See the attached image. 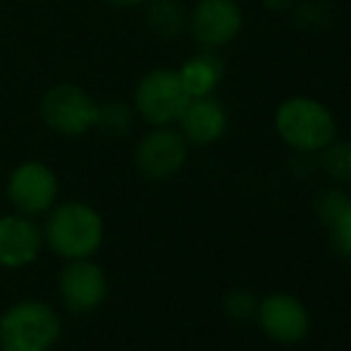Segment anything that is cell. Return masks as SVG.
Returning a JSON list of instances; mask_svg holds the SVG:
<instances>
[{
    "instance_id": "cell-14",
    "label": "cell",
    "mask_w": 351,
    "mask_h": 351,
    "mask_svg": "<svg viewBox=\"0 0 351 351\" xmlns=\"http://www.w3.org/2000/svg\"><path fill=\"white\" fill-rule=\"evenodd\" d=\"M148 22L160 38H172L184 27V14L175 0H158L148 12Z\"/></svg>"
},
{
    "instance_id": "cell-18",
    "label": "cell",
    "mask_w": 351,
    "mask_h": 351,
    "mask_svg": "<svg viewBox=\"0 0 351 351\" xmlns=\"http://www.w3.org/2000/svg\"><path fill=\"white\" fill-rule=\"evenodd\" d=\"M332 230H335V244L339 246V251L351 256V208L344 213L342 220H339Z\"/></svg>"
},
{
    "instance_id": "cell-7",
    "label": "cell",
    "mask_w": 351,
    "mask_h": 351,
    "mask_svg": "<svg viewBox=\"0 0 351 351\" xmlns=\"http://www.w3.org/2000/svg\"><path fill=\"white\" fill-rule=\"evenodd\" d=\"M189 27L201 46H225L241 29V12L232 0H201L191 12Z\"/></svg>"
},
{
    "instance_id": "cell-8",
    "label": "cell",
    "mask_w": 351,
    "mask_h": 351,
    "mask_svg": "<svg viewBox=\"0 0 351 351\" xmlns=\"http://www.w3.org/2000/svg\"><path fill=\"white\" fill-rule=\"evenodd\" d=\"M186 160V143L172 130H158L143 136L136 151V165L151 180H165L175 175Z\"/></svg>"
},
{
    "instance_id": "cell-1",
    "label": "cell",
    "mask_w": 351,
    "mask_h": 351,
    "mask_svg": "<svg viewBox=\"0 0 351 351\" xmlns=\"http://www.w3.org/2000/svg\"><path fill=\"white\" fill-rule=\"evenodd\" d=\"M60 335V320L38 301H24L0 318L3 351H48Z\"/></svg>"
},
{
    "instance_id": "cell-12",
    "label": "cell",
    "mask_w": 351,
    "mask_h": 351,
    "mask_svg": "<svg viewBox=\"0 0 351 351\" xmlns=\"http://www.w3.org/2000/svg\"><path fill=\"white\" fill-rule=\"evenodd\" d=\"M180 122L186 139H191L194 143H213L215 139H220L227 127L225 110L220 108V103L208 96L191 98L189 106L182 112Z\"/></svg>"
},
{
    "instance_id": "cell-13",
    "label": "cell",
    "mask_w": 351,
    "mask_h": 351,
    "mask_svg": "<svg viewBox=\"0 0 351 351\" xmlns=\"http://www.w3.org/2000/svg\"><path fill=\"white\" fill-rule=\"evenodd\" d=\"M180 79L184 84L186 93L191 98H204L208 96L213 88L217 86L222 74V60L215 53H201V56L191 58L180 72Z\"/></svg>"
},
{
    "instance_id": "cell-15",
    "label": "cell",
    "mask_w": 351,
    "mask_h": 351,
    "mask_svg": "<svg viewBox=\"0 0 351 351\" xmlns=\"http://www.w3.org/2000/svg\"><path fill=\"white\" fill-rule=\"evenodd\" d=\"M323 167L332 180L337 182H351V143H332L323 153Z\"/></svg>"
},
{
    "instance_id": "cell-2",
    "label": "cell",
    "mask_w": 351,
    "mask_h": 351,
    "mask_svg": "<svg viewBox=\"0 0 351 351\" xmlns=\"http://www.w3.org/2000/svg\"><path fill=\"white\" fill-rule=\"evenodd\" d=\"M48 241L65 258H86L101 246L103 220L84 204L60 206L48 220Z\"/></svg>"
},
{
    "instance_id": "cell-6",
    "label": "cell",
    "mask_w": 351,
    "mask_h": 351,
    "mask_svg": "<svg viewBox=\"0 0 351 351\" xmlns=\"http://www.w3.org/2000/svg\"><path fill=\"white\" fill-rule=\"evenodd\" d=\"M8 194L14 208L24 215L46 213L58 196L56 175L41 162H24L10 177Z\"/></svg>"
},
{
    "instance_id": "cell-17",
    "label": "cell",
    "mask_w": 351,
    "mask_h": 351,
    "mask_svg": "<svg viewBox=\"0 0 351 351\" xmlns=\"http://www.w3.org/2000/svg\"><path fill=\"white\" fill-rule=\"evenodd\" d=\"M349 208H351V199L347 194H342V191H335V189L320 194L318 201H315V210H318V215L323 217L330 227L337 225V222L342 220V215Z\"/></svg>"
},
{
    "instance_id": "cell-10",
    "label": "cell",
    "mask_w": 351,
    "mask_h": 351,
    "mask_svg": "<svg viewBox=\"0 0 351 351\" xmlns=\"http://www.w3.org/2000/svg\"><path fill=\"white\" fill-rule=\"evenodd\" d=\"M41 249V232L32 220L10 215L0 220V265L22 268L32 263Z\"/></svg>"
},
{
    "instance_id": "cell-16",
    "label": "cell",
    "mask_w": 351,
    "mask_h": 351,
    "mask_svg": "<svg viewBox=\"0 0 351 351\" xmlns=\"http://www.w3.org/2000/svg\"><path fill=\"white\" fill-rule=\"evenodd\" d=\"M98 127L108 132L110 136H122L130 132L132 127V112L120 103H110L106 108H98Z\"/></svg>"
},
{
    "instance_id": "cell-19",
    "label": "cell",
    "mask_w": 351,
    "mask_h": 351,
    "mask_svg": "<svg viewBox=\"0 0 351 351\" xmlns=\"http://www.w3.org/2000/svg\"><path fill=\"white\" fill-rule=\"evenodd\" d=\"M254 306H256L254 296L244 294V291H237V294H232L230 301H227V308H230V313L234 315V318H249Z\"/></svg>"
},
{
    "instance_id": "cell-4",
    "label": "cell",
    "mask_w": 351,
    "mask_h": 351,
    "mask_svg": "<svg viewBox=\"0 0 351 351\" xmlns=\"http://www.w3.org/2000/svg\"><path fill=\"white\" fill-rule=\"evenodd\" d=\"M191 96L186 93L180 74L156 70L141 79L136 88V108L151 125H170L180 120Z\"/></svg>"
},
{
    "instance_id": "cell-9",
    "label": "cell",
    "mask_w": 351,
    "mask_h": 351,
    "mask_svg": "<svg viewBox=\"0 0 351 351\" xmlns=\"http://www.w3.org/2000/svg\"><path fill=\"white\" fill-rule=\"evenodd\" d=\"M106 275L98 265L84 258H74L60 275V294L67 308L84 313L106 299Z\"/></svg>"
},
{
    "instance_id": "cell-11",
    "label": "cell",
    "mask_w": 351,
    "mask_h": 351,
    "mask_svg": "<svg viewBox=\"0 0 351 351\" xmlns=\"http://www.w3.org/2000/svg\"><path fill=\"white\" fill-rule=\"evenodd\" d=\"M261 325L278 342H299L308 330V315L304 306L287 294L270 296L261 306Z\"/></svg>"
},
{
    "instance_id": "cell-20",
    "label": "cell",
    "mask_w": 351,
    "mask_h": 351,
    "mask_svg": "<svg viewBox=\"0 0 351 351\" xmlns=\"http://www.w3.org/2000/svg\"><path fill=\"white\" fill-rule=\"evenodd\" d=\"M110 5H117V8H132V5H139L143 0H106Z\"/></svg>"
},
{
    "instance_id": "cell-5",
    "label": "cell",
    "mask_w": 351,
    "mask_h": 351,
    "mask_svg": "<svg viewBox=\"0 0 351 351\" xmlns=\"http://www.w3.org/2000/svg\"><path fill=\"white\" fill-rule=\"evenodd\" d=\"M41 115L60 134L79 136L98 122V106L79 86L60 84L46 93L41 103Z\"/></svg>"
},
{
    "instance_id": "cell-3",
    "label": "cell",
    "mask_w": 351,
    "mask_h": 351,
    "mask_svg": "<svg viewBox=\"0 0 351 351\" xmlns=\"http://www.w3.org/2000/svg\"><path fill=\"white\" fill-rule=\"evenodd\" d=\"M280 136L299 151H320L335 139V120L311 98H289L275 117Z\"/></svg>"
}]
</instances>
